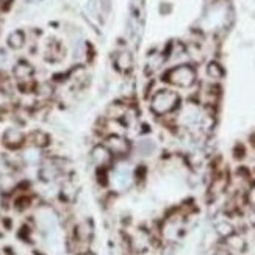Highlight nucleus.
<instances>
[{"mask_svg":"<svg viewBox=\"0 0 255 255\" xmlns=\"http://www.w3.org/2000/svg\"><path fill=\"white\" fill-rule=\"evenodd\" d=\"M180 97L175 91L171 90H160L150 99V112L155 116H168L175 112L179 107Z\"/></svg>","mask_w":255,"mask_h":255,"instance_id":"obj_1","label":"nucleus"},{"mask_svg":"<svg viewBox=\"0 0 255 255\" xmlns=\"http://www.w3.org/2000/svg\"><path fill=\"white\" fill-rule=\"evenodd\" d=\"M166 82L179 88H190L196 82V71L188 64H180L166 74Z\"/></svg>","mask_w":255,"mask_h":255,"instance_id":"obj_2","label":"nucleus"},{"mask_svg":"<svg viewBox=\"0 0 255 255\" xmlns=\"http://www.w3.org/2000/svg\"><path fill=\"white\" fill-rule=\"evenodd\" d=\"M107 149L113 153L115 158H126L127 155L131 152L133 146L128 141V138H126L121 133H115V135H107L102 141Z\"/></svg>","mask_w":255,"mask_h":255,"instance_id":"obj_3","label":"nucleus"},{"mask_svg":"<svg viewBox=\"0 0 255 255\" xmlns=\"http://www.w3.org/2000/svg\"><path fill=\"white\" fill-rule=\"evenodd\" d=\"M2 144L6 150H22L27 144V133L17 126H11L2 133Z\"/></svg>","mask_w":255,"mask_h":255,"instance_id":"obj_4","label":"nucleus"},{"mask_svg":"<svg viewBox=\"0 0 255 255\" xmlns=\"http://www.w3.org/2000/svg\"><path fill=\"white\" fill-rule=\"evenodd\" d=\"M90 160L96 169H108L110 166H112L115 157H113V153L107 149L104 142H97L90 152Z\"/></svg>","mask_w":255,"mask_h":255,"instance_id":"obj_5","label":"nucleus"},{"mask_svg":"<svg viewBox=\"0 0 255 255\" xmlns=\"http://www.w3.org/2000/svg\"><path fill=\"white\" fill-rule=\"evenodd\" d=\"M80 196V185L77 183V180L71 179L66 175L61 185L58 186V197L60 201L66 205H72L77 202V199Z\"/></svg>","mask_w":255,"mask_h":255,"instance_id":"obj_6","label":"nucleus"},{"mask_svg":"<svg viewBox=\"0 0 255 255\" xmlns=\"http://www.w3.org/2000/svg\"><path fill=\"white\" fill-rule=\"evenodd\" d=\"M50 144H52V138H50V135L46 130L35 128V130H31V131L27 133V144H25V146L44 150V149H47Z\"/></svg>","mask_w":255,"mask_h":255,"instance_id":"obj_7","label":"nucleus"},{"mask_svg":"<svg viewBox=\"0 0 255 255\" xmlns=\"http://www.w3.org/2000/svg\"><path fill=\"white\" fill-rule=\"evenodd\" d=\"M27 33L20 28H16L6 36V47L11 50H20L27 46Z\"/></svg>","mask_w":255,"mask_h":255,"instance_id":"obj_8","label":"nucleus"},{"mask_svg":"<svg viewBox=\"0 0 255 255\" xmlns=\"http://www.w3.org/2000/svg\"><path fill=\"white\" fill-rule=\"evenodd\" d=\"M226 240V248L232 252V254H243L246 249V238L243 237L241 234H230Z\"/></svg>","mask_w":255,"mask_h":255,"instance_id":"obj_9","label":"nucleus"},{"mask_svg":"<svg viewBox=\"0 0 255 255\" xmlns=\"http://www.w3.org/2000/svg\"><path fill=\"white\" fill-rule=\"evenodd\" d=\"M113 63L116 66V69L119 72H128L131 69V66H133V58H131V53L128 50H119L116 52L115 55V58H113Z\"/></svg>","mask_w":255,"mask_h":255,"instance_id":"obj_10","label":"nucleus"},{"mask_svg":"<svg viewBox=\"0 0 255 255\" xmlns=\"http://www.w3.org/2000/svg\"><path fill=\"white\" fill-rule=\"evenodd\" d=\"M44 57H46V60L50 61V63H58V61H61L64 58V47L58 41H52L47 46Z\"/></svg>","mask_w":255,"mask_h":255,"instance_id":"obj_11","label":"nucleus"},{"mask_svg":"<svg viewBox=\"0 0 255 255\" xmlns=\"http://www.w3.org/2000/svg\"><path fill=\"white\" fill-rule=\"evenodd\" d=\"M135 149H136V152L139 155H142V157H149V155H152L155 152V142L152 139L144 138V139H139L138 141Z\"/></svg>","mask_w":255,"mask_h":255,"instance_id":"obj_12","label":"nucleus"},{"mask_svg":"<svg viewBox=\"0 0 255 255\" xmlns=\"http://www.w3.org/2000/svg\"><path fill=\"white\" fill-rule=\"evenodd\" d=\"M11 105H13V99H11V93H6L0 90V116L9 112Z\"/></svg>","mask_w":255,"mask_h":255,"instance_id":"obj_13","label":"nucleus"},{"mask_svg":"<svg viewBox=\"0 0 255 255\" xmlns=\"http://www.w3.org/2000/svg\"><path fill=\"white\" fill-rule=\"evenodd\" d=\"M234 226H232L229 221H223V223H218L215 227V234L221 238H227L230 234H234Z\"/></svg>","mask_w":255,"mask_h":255,"instance_id":"obj_14","label":"nucleus"},{"mask_svg":"<svg viewBox=\"0 0 255 255\" xmlns=\"http://www.w3.org/2000/svg\"><path fill=\"white\" fill-rule=\"evenodd\" d=\"M208 75H212L213 79H221V75H223V69H221V66H218L216 63H212L208 66Z\"/></svg>","mask_w":255,"mask_h":255,"instance_id":"obj_15","label":"nucleus"},{"mask_svg":"<svg viewBox=\"0 0 255 255\" xmlns=\"http://www.w3.org/2000/svg\"><path fill=\"white\" fill-rule=\"evenodd\" d=\"M248 202H249L251 205H255V185L251 186V190H249V193H248Z\"/></svg>","mask_w":255,"mask_h":255,"instance_id":"obj_16","label":"nucleus"},{"mask_svg":"<svg viewBox=\"0 0 255 255\" xmlns=\"http://www.w3.org/2000/svg\"><path fill=\"white\" fill-rule=\"evenodd\" d=\"M14 0H0V5H2L3 8H6V6H9L11 3H13Z\"/></svg>","mask_w":255,"mask_h":255,"instance_id":"obj_17","label":"nucleus"},{"mask_svg":"<svg viewBox=\"0 0 255 255\" xmlns=\"http://www.w3.org/2000/svg\"><path fill=\"white\" fill-rule=\"evenodd\" d=\"M44 0H27V3H41Z\"/></svg>","mask_w":255,"mask_h":255,"instance_id":"obj_18","label":"nucleus"},{"mask_svg":"<svg viewBox=\"0 0 255 255\" xmlns=\"http://www.w3.org/2000/svg\"><path fill=\"white\" fill-rule=\"evenodd\" d=\"M79 255H96V254H93L91 251H86V252H83V254H79Z\"/></svg>","mask_w":255,"mask_h":255,"instance_id":"obj_19","label":"nucleus"},{"mask_svg":"<svg viewBox=\"0 0 255 255\" xmlns=\"http://www.w3.org/2000/svg\"><path fill=\"white\" fill-rule=\"evenodd\" d=\"M3 9H5V8H3L2 5H0V13H2V11H3Z\"/></svg>","mask_w":255,"mask_h":255,"instance_id":"obj_20","label":"nucleus"},{"mask_svg":"<svg viewBox=\"0 0 255 255\" xmlns=\"http://www.w3.org/2000/svg\"><path fill=\"white\" fill-rule=\"evenodd\" d=\"M0 79H2V74H0Z\"/></svg>","mask_w":255,"mask_h":255,"instance_id":"obj_21","label":"nucleus"}]
</instances>
